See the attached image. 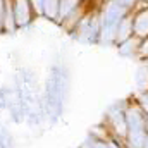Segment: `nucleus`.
<instances>
[{
  "mask_svg": "<svg viewBox=\"0 0 148 148\" xmlns=\"http://www.w3.org/2000/svg\"><path fill=\"white\" fill-rule=\"evenodd\" d=\"M2 2V5H3V9H5V3H7V0H0Z\"/></svg>",
  "mask_w": 148,
  "mask_h": 148,
  "instance_id": "1",
  "label": "nucleus"
}]
</instances>
